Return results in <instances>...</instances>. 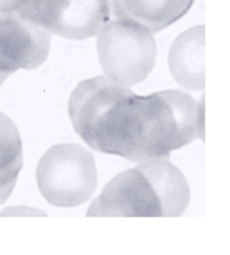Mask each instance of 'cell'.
Instances as JSON below:
<instances>
[{"mask_svg":"<svg viewBox=\"0 0 230 255\" xmlns=\"http://www.w3.org/2000/svg\"><path fill=\"white\" fill-rule=\"evenodd\" d=\"M204 101L198 104L181 91L147 97L130 95L108 111L96 131L94 149L143 162L171 152L203 136Z\"/></svg>","mask_w":230,"mask_h":255,"instance_id":"obj_1","label":"cell"},{"mask_svg":"<svg viewBox=\"0 0 230 255\" xmlns=\"http://www.w3.org/2000/svg\"><path fill=\"white\" fill-rule=\"evenodd\" d=\"M37 182L50 204L56 207L80 206L96 190L94 155L75 143L53 146L39 160Z\"/></svg>","mask_w":230,"mask_h":255,"instance_id":"obj_2","label":"cell"},{"mask_svg":"<svg viewBox=\"0 0 230 255\" xmlns=\"http://www.w3.org/2000/svg\"><path fill=\"white\" fill-rule=\"evenodd\" d=\"M98 56L105 76L133 86L149 76L156 63L153 34L128 20L108 22L98 34Z\"/></svg>","mask_w":230,"mask_h":255,"instance_id":"obj_3","label":"cell"},{"mask_svg":"<svg viewBox=\"0 0 230 255\" xmlns=\"http://www.w3.org/2000/svg\"><path fill=\"white\" fill-rule=\"evenodd\" d=\"M18 13L50 34L88 39L110 22L111 0H26Z\"/></svg>","mask_w":230,"mask_h":255,"instance_id":"obj_4","label":"cell"},{"mask_svg":"<svg viewBox=\"0 0 230 255\" xmlns=\"http://www.w3.org/2000/svg\"><path fill=\"white\" fill-rule=\"evenodd\" d=\"M89 217H159L162 206L149 179L137 168L114 177L94 200Z\"/></svg>","mask_w":230,"mask_h":255,"instance_id":"obj_5","label":"cell"},{"mask_svg":"<svg viewBox=\"0 0 230 255\" xmlns=\"http://www.w3.org/2000/svg\"><path fill=\"white\" fill-rule=\"evenodd\" d=\"M51 37L18 12L0 13V70H32L48 57Z\"/></svg>","mask_w":230,"mask_h":255,"instance_id":"obj_6","label":"cell"},{"mask_svg":"<svg viewBox=\"0 0 230 255\" xmlns=\"http://www.w3.org/2000/svg\"><path fill=\"white\" fill-rule=\"evenodd\" d=\"M133 94L108 76H96L77 85L69 101V114L76 133L88 146L94 147L96 131L108 111Z\"/></svg>","mask_w":230,"mask_h":255,"instance_id":"obj_7","label":"cell"},{"mask_svg":"<svg viewBox=\"0 0 230 255\" xmlns=\"http://www.w3.org/2000/svg\"><path fill=\"white\" fill-rule=\"evenodd\" d=\"M206 28L194 26L173 41L169 51V67L173 79L187 89L203 91L206 86L204 67Z\"/></svg>","mask_w":230,"mask_h":255,"instance_id":"obj_8","label":"cell"},{"mask_svg":"<svg viewBox=\"0 0 230 255\" xmlns=\"http://www.w3.org/2000/svg\"><path fill=\"white\" fill-rule=\"evenodd\" d=\"M149 179L162 206V216H181L190 203V185L168 157L149 159L135 166Z\"/></svg>","mask_w":230,"mask_h":255,"instance_id":"obj_9","label":"cell"},{"mask_svg":"<svg viewBox=\"0 0 230 255\" xmlns=\"http://www.w3.org/2000/svg\"><path fill=\"white\" fill-rule=\"evenodd\" d=\"M194 0H113L115 18L140 25L149 32H159L181 19Z\"/></svg>","mask_w":230,"mask_h":255,"instance_id":"obj_10","label":"cell"},{"mask_svg":"<svg viewBox=\"0 0 230 255\" xmlns=\"http://www.w3.org/2000/svg\"><path fill=\"white\" fill-rule=\"evenodd\" d=\"M22 163L23 153L19 131L10 118L0 113V204L13 191Z\"/></svg>","mask_w":230,"mask_h":255,"instance_id":"obj_11","label":"cell"},{"mask_svg":"<svg viewBox=\"0 0 230 255\" xmlns=\"http://www.w3.org/2000/svg\"><path fill=\"white\" fill-rule=\"evenodd\" d=\"M26 0H0V13L18 12Z\"/></svg>","mask_w":230,"mask_h":255,"instance_id":"obj_12","label":"cell"},{"mask_svg":"<svg viewBox=\"0 0 230 255\" xmlns=\"http://www.w3.org/2000/svg\"><path fill=\"white\" fill-rule=\"evenodd\" d=\"M10 75L9 73H6V72H3V70H0V86H1V83L6 80V79L9 78Z\"/></svg>","mask_w":230,"mask_h":255,"instance_id":"obj_13","label":"cell"}]
</instances>
